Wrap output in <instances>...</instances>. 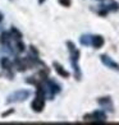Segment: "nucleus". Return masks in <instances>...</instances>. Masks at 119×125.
I'll use <instances>...</instances> for the list:
<instances>
[{
	"label": "nucleus",
	"mask_w": 119,
	"mask_h": 125,
	"mask_svg": "<svg viewBox=\"0 0 119 125\" xmlns=\"http://www.w3.org/2000/svg\"><path fill=\"white\" fill-rule=\"evenodd\" d=\"M67 46L69 49V54H71V62L73 68H74V73H76V79L79 81L81 79V72H79V66H78V59H79V51L77 50V47L74 46V43L68 41Z\"/></svg>",
	"instance_id": "obj_1"
},
{
	"label": "nucleus",
	"mask_w": 119,
	"mask_h": 125,
	"mask_svg": "<svg viewBox=\"0 0 119 125\" xmlns=\"http://www.w3.org/2000/svg\"><path fill=\"white\" fill-rule=\"evenodd\" d=\"M83 120L86 123H95V124H101L106 121V114L104 111H95L94 114L84 115Z\"/></svg>",
	"instance_id": "obj_2"
},
{
	"label": "nucleus",
	"mask_w": 119,
	"mask_h": 125,
	"mask_svg": "<svg viewBox=\"0 0 119 125\" xmlns=\"http://www.w3.org/2000/svg\"><path fill=\"white\" fill-rule=\"evenodd\" d=\"M31 92L27 89H19L17 91V92H14L13 94H10L8 97V102H18V101H24L27 100L28 97H30Z\"/></svg>",
	"instance_id": "obj_3"
},
{
	"label": "nucleus",
	"mask_w": 119,
	"mask_h": 125,
	"mask_svg": "<svg viewBox=\"0 0 119 125\" xmlns=\"http://www.w3.org/2000/svg\"><path fill=\"white\" fill-rule=\"evenodd\" d=\"M100 59H101V62H103L105 66L110 68V69H113V70L119 72V64H118V62H115L113 59H110L107 55H101Z\"/></svg>",
	"instance_id": "obj_4"
},
{
	"label": "nucleus",
	"mask_w": 119,
	"mask_h": 125,
	"mask_svg": "<svg viewBox=\"0 0 119 125\" xmlns=\"http://www.w3.org/2000/svg\"><path fill=\"white\" fill-rule=\"evenodd\" d=\"M44 106H45V100H44L42 96H37V97L33 100V102H32V110L36 111V112L42 111Z\"/></svg>",
	"instance_id": "obj_5"
},
{
	"label": "nucleus",
	"mask_w": 119,
	"mask_h": 125,
	"mask_svg": "<svg viewBox=\"0 0 119 125\" xmlns=\"http://www.w3.org/2000/svg\"><path fill=\"white\" fill-rule=\"evenodd\" d=\"M104 42L105 41H104V38L101 36H94V37H91V45L95 49H100L104 45Z\"/></svg>",
	"instance_id": "obj_6"
},
{
	"label": "nucleus",
	"mask_w": 119,
	"mask_h": 125,
	"mask_svg": "<svg viewBox=\"0 0 119 125\" xmlns=\"http://www.w3.org/2000/svg\"><path fill=\"white\" fill-rule=\"evenodd\" d=\"M54 68H55V70H56V73H58V74L60 75V77H63V78H68L69 77V73H68L65 69L61 65H59L58 62H54Z\"/></svg>",
	"instance_id": "obj_7"
},
{
	"label": "nucleus",
	"mask_w": 119,
	"mask_h": 125,
	"mask_svg": "<svg viewBox=\"0 0 119 125\" xmlns=\"http://www.w3.org/2000/svg\"><path fill=\"white\" fill-rule=\"evenodd\" d=\"M97 102L101 105V106H104V107H107L109 109V111H113V107H111V100L110 97H103V98H99Z\"/></svg>",
	"instance_id": "obj_8"
},
{
	"label": "nucleus",
	"mask_w": 119,
	"mask_h": 125,
	"mask_svg": "<svg viewBox=\"0 0 119 125\" xmlns=\"http://www.w3.org/2000/svg\"><path fill=\"white\" fill-rule=\"evenodd\" d=\"M10 38H12V35L8 32H4V33H1V36H0V43L8 46V45H10Z\"/></svg>",
	"instance_id": "obj_9"
},
{
	"label": "nucleus",
	"mask_w": 119,
	"mask_h": 125,
	"mask_svg": "<svg viewBox=\"0 0 119 125\" xmlns=\"http://www.w3.org/2000/svg\"><path fill=\"white\" fill-rule=\"evenodd\" d=\"M15 66H17V70H19V72H24V70L28 69L27 65H26L24 59H21V58L15 60Z\"/></svg>",
	"instance_id": "obj_10"
},
{
	"label": "nucleus",
	"mask_w": 119,
	"mask_h": 125,
	"mask_svg": "<svg viewBox=\"0 0 119 125\" xmlns=\"http://www.w3.org/2000/svg\"><path fill=\"white\" fill-rule=\"evenodd\" d=\"M79 42H81V45H83V46H88V45H91V36H88V35L82 36L79 38Z\"/></svg>",
	"instance_id": "obj_11"
},
{
	"label": "nucleus",
	"mask_w": 119,
	"mask_h": 125,
	"mask_svg": "<svg viewBox=\"0 0 119 125\" xmlns=\"http://www.w3.org/2000/svg\"><path fill=\"white\" fill-rule=\"evenodd\" d=\"M1 65H3V68H4L5 70H10V69H12V62L9 61L8 58H4L1 60Z\"/></svg>",
	"instance_id": "obj_12"
},
{
	"label": "nucleus",
	"mask_w": 119,
	"mask_h": 125,
	"mask_svg": "<svg viewBox=\"0 0 119 125\" xmlns=\"http://www.w3.org/2000/svg\"><path fill=\"white\" fill-rule=\"evenodd\" d=\"M12 37L15 38V40H21V38H22V33L17 30V28L13 27V28H12Z\"/></svg>",
	"instance_id": "obj_13"
},
{
	"label": "nucleus",
	"mask_w": 119,
	"mask_h": 125,
	"mask_svg": "<svg viewBox=\"0 0 119 125\" xmlns=\"http://www.w3.org/2000/svg\"><path fill=\"white\" fill-rule=\"evenodd\" d=\"M15 46H17V50H18L19 52H23V51H24V45L22 43V42L19 41V40H18V42H17Z\"/></svg>",
	"instance_id": "obj_14"
},
{
	"label": "nucleus",
	"mask_w": 119,
	"mask_h": 125,
	"mask_svg": "<svg viewBox=\"0 0 119 125\" xmlns=\"http://www.w3.org/2000/svg\"><path fill=\"white\" fill-rule=\"evenodd\" d=\"M106 8H109V10H114V12H117V10L119 9V4L118 3H111L110 7H106Z\"/></svg>",
	"instance_id": "obj_15"
},
{
	"label": "nucleus",
	"mask_w": 119,
	"mask_h": 125,
	"mask_svg": "<svg viewBox=\"0 0 119 125\" xmlns=\"http://www.w3.org/2000/svg\"><path fill=\"white\" fill-rule=\"evenodd\" d=\"M59 3L61 5H64V7H69L71 3H72V0H59Z\"/></svg>",
	"instance_id": "obj_16"
},
{
	"label": "nucleus",
	"mask_w": 119,
	"mask_h": 125,
	"mask_svg": "<svg viewBox=\"0 0 119 125\" xmlns=\"http://www.w3.org/2000/svg\"><path fill=\"white\" fill-rule=\"evenodd\" d=\"M44 1H45V0H38V3H40V4H42Z\"/></svg>",
	"instance_id": "obj_17"
},
{
	"label": "nucleus",
	"mask_w": 119,
	"mask_h": 125,
	"mask_svg": "<svg viewBox=\"0 0 119 125\" xmlns=\"http://www.w3.org/2000/svg\"><path fill=\"white\" fill-rule=\"evenodd\" d=\"M1 19H3V15H1V14H0V22H1Z\"/></svg>",
	"instance_id": "obj_18"
}]
</instances>
